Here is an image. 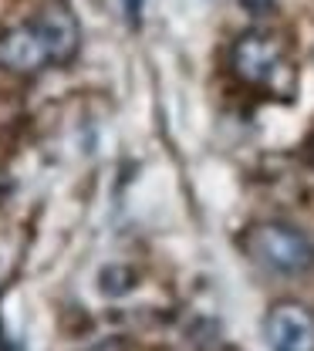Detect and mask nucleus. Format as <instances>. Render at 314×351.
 <instances>
[{
	"instance_id": "1",
	"label": "nucleus",
	"mask_w": 314,
	"mask_h": 351,
	"mask_svg": "<svg viewBox=\"0 0 314 351\" xmlns=\"http://www.w3.org/2000/svg\"><path fill=\"white\" fill-rule=\"evenodd\" d=\"M230 71L240 85L264 91L270 98H291L298 88V71L287 41L274 31H247L230 47Z\"/></svg>"
},
{
	"instance_id": "2",
	"label": "nucleus",
	"mask_w": 314,
	"mask_h": 351,
	"mask_svg": "<svg viewBox=\"0 0 314 351\" xmlns=\"http://www.w3.org/2000/svg\"><path fill=\"white\" fill-rule=\"evenodd\" d=\"M240 250L254 263L267 267L274 274H284V277H301L314 267L311 237L301 233L298 226L277 223V219L250 223L240 233Z\"/></svg>"
},
{
	"instance_id": "3",
	"label": "nucleus",
	"mask_w": 314,
	"mask_h": 351,
	"mask_svg": "<svg viewBox=\"0 0 314 351\" xmlns=\"http://www.w3.org/2000/svg\"><path fill=\"white\" fill-rule=\"evenodd\" d=\"M270 351H314V311L294 298L274 301L264 317Z\"/></svg>"
},
{
	"instance_id": "4",
	"label": "nucleus",
	"mask_w": 314,
	"mask_h": 351,
	"mask_svg": "<svg viewBox=\"0 0 314 351\" xmlns=\"http://www.w3.org/2000/svg\"><path fill=\"white\" fill-rule=\"evenodd\" d=\"M51 61L47 41L38 27V21L31 24H14L7 31H0V68L21 78H34L41 75Z\"/></svg>"
},
{
	"instance_id": "5",
	"label": "nucleus",
	"mask_w": 314,
	"mask_h": 351,
	"mask_svg": "<svg viewBox=\"0 0 314 351\" xmlns=\"http://www.w3.org/2000/svg\"><path fill=\"white\" fill-rule=\"evenodd\" d=\"M34 21H38V27L45 34L54 68L71 64L75 54H78V47H82V27H78V17L71 14V7L64 0H47L45 10Z\"/></svg>"
},
{
	"instance_id": "6",
	"label": "nucleus",
	"mask_w": 314,
	"mask_h": 351,
	"mask_svg": "<svg viewBox=\"0 0 314 351\" xmlns=\"http://www.w3.org/2000/svg\"><path fill=\"white\" fill-rule=\"evenodd\" d=\"M135 284V274L129 267H108V270H101V291L108 294V298H122V294H129Z\"/></svg>"
},
{
	"instance_id": "7",
	"label": "nucleus",
	"mask_w": 314,
	"mask_h": 351,
	"mask_svg": "<svg viewBox=\"0 0 314 351\" xmlns=\"http://www.w3.org/2000/svg\"><path fill=\"white\" fill-rule=\"evenodd\" d=\"M311 166H314V138H311Z\"/></svg>"
},
{
	"instance_id": "8",
	"label": "nucleus",
	"mask_w": 314,
	"mask_h": 351,
	"mask_svg": "<svg viewBox=\"0 0 314 351\" xmlns=\"http://www.w3.org/2000/svg\"><path fill=\"white\" fill-rule=\"evenodd\" d=\"M226 351H233V348H226Z\"/></svg>"
}]
</instances>
